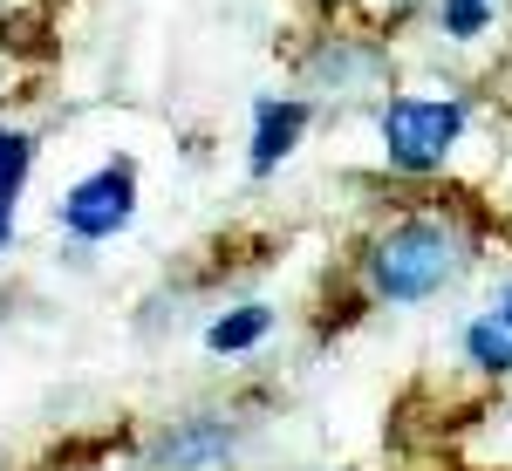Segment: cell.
Instances as JSON below:
<instances>
[{
  "label": "cell",
  "instance_id": "cell-3",
  "mask_svg": "<svg viewBox=\"0 0 512 471\" xmlns=\"http://www.w3.org/2000/svg\"><path fill=\"white\" fill-rule=\"evenodd\" d=\"M130 205H137V178H130V164H110L62 198V226L76 239H110L130 219Z\"/></svg>",
  "mask_w": 512,
  "mask_h": 471
},
{
  "label": "cell",
  "instance_id": "cell-6",
  "mask_svg": "<svg viewBox=\"0 0 512 471\" xmlns=\"http://www.w3.org/2000/svg\"><path fill=\"white\" fill-rule=\"evenodd\" d=\"M465 349H472L478 369H512V321L492 308L485 321H472V328H465Z\"/></svg>",
  "mask_w": 512,
  "mask_h": 471
},
{
  "label": "cell",
  "instance_id": "cell-10",
  "mask_svg": "<svg viewBox=\"0 0 512 471\" xmlns=\"http://www.w3.org/2000/svg\"><path fill=\"white\" fill-rule=\"evenodd\" d=\"M14 239V205H0V246Z\"/></svg>",
  "mask_w": 512,
  "mask_h": 471
},
{
  "label": "cell",
  "instance_id": "cell-9",
  "mask_svg": "<svg viewBox=\"0 0 512 471\" xmlns=\"http://www.w3.org/2000/svg\"><path fill=\"white\" fill-rule=\"evenodd\" d=\"M21 178H28V137L21 130H0V205H14Z\"/></svg>",
  "mask_w": 512,
  "mask_h": 471
},
{
  "label": "cell",
  "instance_id": "cell-8",
  "mask_svg": "<svg viewBox=\"0 0 512 471\" xmlns=\"http://www.w3.org/2000/svg\"><path fill=\"white\" fill-rule=\"evenodd\" d=\"M437 21H444V35L472 41L492 28V0H437Z\"/></svg>",
  "mask_w": 512,
  "mask_h": 471
},
{
  "label": "cell",
  "instance_id": "cell-1",
  "mask_svg": "<svg viewBox=\"0 0 512 471\" xmlns=\"http://www.w3.org/2000/svg\"><path fill=\"white\" fill-rule=\"evenodd\" d=\"M458 274V233L437 219H410L369 246V287L383 301H424Z\"/></svg>",
  "mask_w": 512,
  "mask_h": 471
},
{
  "label": "cell",
  "instance_id": "cell-5",
  "mask_svg": "<svg viewBox=\"0 0 512 471\" xmlns=\"http://www.w3.org/2000/svg\"><path fill=\"white\" fill-rule=\"evenodd\" d=\"M301 130H308V110L301 103H267L260 110V137H253V171H274L280 157L294 151Z\"/></svg>",
  "mask_w": 512,
  "mask_h": 471
},
{
  "label": "cell",
  "instance_id": "cell-7",
  "mask_svg": "<svg viewBox=\"0 0 512 471\" xmlns=\"http://www.w3.org/2000/svg\"><path fill=\"white\" fill-rule=\"evenodd\" d=\"M267 328H274V314H267V308H239V314H226V321H212L205 342H212V355H239V349H253Z\"/></svg>",
  "mask_w": 512,
  "mask_h": 471
},
{
  "label": "cell",
  "instance_id": "cell-4",
  "mask_svg": "<svg viewBox=\"0 0 512 471\" xmlns=\"http://www.w3.org/2000/svg\"><path fill=\"white\" fill-rule=\"evenodd\" d=\"M226 444H233V437L219 431V424H185V431L164 437L158 458L171 471H212V465H226Z\"/></svg>",
  "mask_w": 512,
  "mask_h": 471
},
{
  "label": "cell",
  "instance_id": "cell-11",
  "mask_svg": "<svg viewBox=\"0 0 512 471\" xmlns=\"http://www.w3.org/2000/svg\"><path fill=\"white\" fill-rule=\"evenodd\" d=\"M499 314H506V321H512V280H506V287H499Z\"/></svg>",
  "mask_w": 512,
  "mask_h": 471
},
{
  "label": "cell",
  "instance_id": "cell-2",
  "mask_svg": "<svg viewBox=\"0 0 512 471\" xmlns=\"http://www.w3.org/2000/svg\"><path fill=\"white\" fill-rule=\"evenodd\" d=\"M458 130H465L458 103H390L383 110V151L396 171H437L458 144Z\"/></svg>",
  "mask_w": 512,
  "mask_h": 471
}]
</instances>
